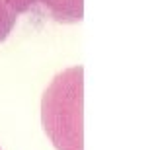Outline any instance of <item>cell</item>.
Wrapping results in <instances>:
<instances>
[{"label":"cell","instance_id":"6da1fadb","mask_svg":"<svg viewBox=\"0 0 156 150\" xmlns=\"http://www.w3.org/2000/svg\"><path fill=\"white\" fill-rule=\"evenodd\" d=\"M43 127L58 150H82V68H68L47 88Z\"/></svg>","mask_w":156,"mask_h":150},{"label":"cell","instance_id":"7a4b0ae2","mask_svg":"<svg viewBox=\"0 0 156 150\" xmlns=\"http://www.w3.org/2000/svg\"><path fill=\"white\" fill-rule=\"evenodd\" d=\"M4 2L18 16L33 10H43L55 22L62 23L80 22L84 14V0H4Z\"/></svg>","mask_w":156,"mask_h":150},{"label":"cell","instance_id":"3957f363","mask_svg":"<svg viewBox=\"0 0 156 150\" xmlns=\"http://www.w3.org/2000/svg\"><path fill=\"white\" fill-rule=\"evenodd\" d=\"M16 20H18V14L14 12L4 0H0V41H4L10 35Z\"/></svg>","mask_w":156,"mask_h":150}]
</instances>
